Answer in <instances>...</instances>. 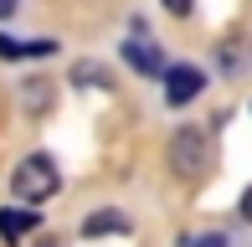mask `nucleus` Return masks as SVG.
<instances>
[{
    "instance_id": "obj_10",
    "label": "nucleus",
    "mask_w": 252,
    "mask_h": 247,
    "mask_svg": "<svg viewBox=\"0 0 252 247\" xmlns=\"http://www.w3.org/2000/svg\"><path fill=\"white\" fill-rule=\"evenodd\" d=\"M196 247H232V242H226V237H221V232H211V237H201Z\"/></svg>"
},
{
    "instance_id": "obj_13",
    "label": "nucleus",
    "mask_w": 252,
    "mask_h": 247,
    "mask_svg": "<svg viewBox=\"0 0 252 247\" xmlns=\"http://www.w3.org/2000/svg\"><path fill=\"white\" fill-rule=\"evenodd\" d=\"M36 247H57V242H52V237H41V242H36Z\"/></svg>"
},
{
    "instance_id": "obj_8",
    "label": "nucleus",
    "mask_w": 252,
    "mask_h": 247,
    "mask_svg": "<svg viewBox=\"0 0 252 247\" xmlns=\"http://www.w3.org/2000/svg\"><path fill=\"white\" fill-rule=\"evenodd\" d=\"M72 77H77V83H98V88H108V72H103L98 62H77V67H72Z\"/></svg>"
},
{
    "instance_id": "obj_5",
    "label": "nucleus",
    "mask_w": 252,
    "mask_h": 247,
    "mask_svg": "<svg viewBox=\"0 0 252 247\" xmlns=\"http://www.w3.org/2000/svg\"><path fill=\"white\" fill-rule=\"evenodd\" d=\"M31 227H36V211H0V237H5L10 247L26 237Z\"/></svg>"
},
{
    "instance_id": "obj_11",
    "label": "nucleus",
    "mask_w": 252,
    "mask_h": 247,
    "mask_svg": "<svg viewBox=\"0 0 252 247\" xmlns=\"http://www.w3.org/2000/svg\"><path fill=\"white\" fill-rule=\"evenodd\" d=\"M242 221H252V185L242 190Z\"/></svg>"
},
{
    "instance_id": "obj_4",
    "label": "nucleus",
    "mask_w": 252,
    "mask_h": 247,
    "mask_svg": "<svg viewBox=\"0 0 252 247\" xmlns=\"http://www.w3.org/2000/svg\"><path fill=\"white\" fill-rule=\"evenodd\" d=\"M124 62H129L134 72H144V77H159V72H165V57H159V47H155V41H144V36L124 41Z\"/></svg>"
},
{
    "instance_id": "obj_2",
    "label": "nucleus",
    "mask_w": 252,
    "mask_h": 247,
    "mask_svg": "<svg viewBox=\"0 0 252 247\" xmlns=\"http://www.w3.org/2000/svg\"><path fill=\"white\" fill-rule=\"evenodd\" d=\"M206 134L196 124H186V129H175V139H170V165H175V175H186V181H196L206 170Z\"/></svg>"
},
{
    "instance_id": "obj_12",
    "label": "nucleus",
    "mask_w": 252,
    "mask_h": 247,
    "mask_svg": "<svg viewBox=\"0 0 252 247\" xmlns=\"http://www.w3.org/2000/svg\"><path fill=\"white\" fill-rule=\"evenodd\" d=\"M5 16H16V0H0V21Z\"/></svg>"
},
{
    "instance_id": "obj_6",
    "label": "nucleus",
    "mask_w": 252,
    "mask_h": 247,
    "mask_svg": "<svg viewBox=\"0 0 252 247\" xmlns=\"http://www.w3.org/2000/svg\"><path fill=\"white\" fill-rule=\"evenodd\" d=\"M57 41H16V36H0V57H52Z\"/></svg>"
},
{
    "instance_id": "obj_7",
    "label": "nucleus",
    "mask_w": 252,
    "mask_h": 247,
    "mask_svg": "<svg viewBox=\"0 0 252 247\" xmlns=\"http://www.w3.org/2000/svg\"><path fill=\"white\" fill-rule=\"evenodd\" d=\"M108 232H129V216H119V211H93V216L83 221V237H108Z\"/></svg>"
},
{
    "instance_id": "obj_9",
    "label": "nucleus",
    "mask_w": 252,
    "mask_h": 247,
    "mask_svg": "<svg viewBox=\"0 0 252 247\" xmlns=\"http://www.w3.org/2000/svg\"><path fill=\"white\" fill-rule=\"evenodd\" d=\"M165 10H170V16H190V10H196V0H165Z\"/></svg>"
},
{
    "instance_id": "obj_1",
    "label": "nucleus",
    "mask_w": 252,
    "mask_h": 247,
    "mask_svg": "<svg viewBox=\"0 0 252 247\" xmlns=\"http://www.w3.org/2000/svg\"><path fill=\"white\" fill-rule=\"evenodd\" d=\"M57 185H62V175H57L52 154H26V160L16 165V175H10V190H16L26 206H41L47 196H57Z\"/></svg>"
},
{
    "instance_id": "obj_3",
    "label": "nucleus",
    "mask_w": 252,
    "mask_h": 247,
    "mask_svg": "<svg viewBox=\"0 0 252 247\" xmlns=\"http://www.w3.org/2000/svg\"><path fill=\"white\" fill-rule=\"evenodd\" d=\"M159 77H165V103H170V108L196 103L201 88H206V72H201V67H165Z\"/></svg>"
}]
</instances>
